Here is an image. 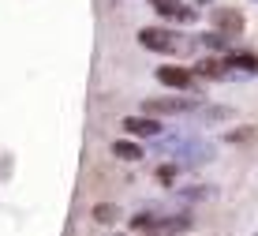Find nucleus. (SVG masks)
Segmentation results:
<instances>
[{
  "mask_svg": "<svg viewBox=\"0 0 258 236\" xmlns=\"http://www.w3.org/2000/svg\"><path fill=\"white\" fill-rule=\"evenodd\" d=\"M116 217H120V206H116V203H97V206H94V221H97V225H112Z\"/></svg>",
  "mask_w": 258,
  "mask_h": 236,
  "instance_id": "nucleus-12",
  "label": "nucleus"
},
{
  "mask_svg": "<svg viewBox=\"0 0 258 236\" xmlns=\"http://www.w3.org/2000/svg\"><path fill=\"white\" fill-rule=\"evenodd\" d=\"M195 225V217L191 214H172V217H161L157 221V236H180V232H187Z\"/></svg>",
  "mask_w": 258,
  "mask_h": 236,
  "instance_id": "nucleus-9",
  "label": "nucleus"
},
{
  "mask_svg": "<svg viewBox=\"0 0 258 236\" xmlns=\"http://www.w3.org/2000/svg\"><path fill=\"white\" fill-rule=\"evenodd\" d=\"M199 105V98H150L146 113L150 116H183Z\"/></svg>",
  "mask_w": 258,
  "mask_h": 236,
  "instance_id": "nucleus-3",
  "label": "nucleus"
},
{
  "mask_svg": "<svg viewBox=\"0 0 258 236\" xmlns=\"http://www.w3.org/2000/svg\"><path fill=\"white\" fill-rule=\"evenodd\" d=\"M157 221H161V217L139 214V217H131V232H157Z\"/></svg>",
  "mask_w": 258,
  "mask_h": 236,
  "instance_id": "nucleus-13",
  "label": "nucleus"
},
{
  "mask_svg": "<svg viewBox=\"0 0 258 236\" xmlns=\"http://www.w3.org/2000/svg\"><path fill=\"white\" fill-rule=\"evenodd\" d=\"M180 195L183 199H210L213 192H210V187H180Z\"/></svg>",
  "mask_w": 258,
  "mask_h": 236,
  "instance_id": "nucleus-17",
  "label": "nucleus"
},
{
  "mask_svg": "<svg viewBox=\"0 0 258 236\" xmlns=\"http://www.w3.org/2000/svg\"><path fill=\"white\" fill-rule=\"evenodd\" d=\"M202 41L210 45V49H217V53H228V45H232V38H228V34H202Z\"/></svg>",
  "mask_w": 258,
  "mask_h": 236,
  "instance_id": "nucleus-14",
  "label": "nucleus"
},
{
  "mask_svg": "<svg viewBox=\"0 0 258 236\" xmlns=\"http://www.w3.org/2000/svg\"><path fill=\"white\" fill-rule=\"evenodd\" d=\"M112 154H116L120 161H139L142 158V147L135 139H120V143H112Z\"/></svg>",
  "mask_w": 258,
  "mask_h": 236,
  "instance_id": "nucleus-11",
  "label": "nucleus"
},
{
  "mask_svg": "<svg viewBox=\"0 0 258 236\" xmlns=\"http://www.w3.org/2000/svg\"><path fill=\"white\" fill-rule=\"evenodd\" d=\"M123 131L127 135H139V139H150V135H161V124H157V116H127L123 120Z\"/></svg>",
  "mask_w": 258,
  "mask_h": 236,
  "instance_id": "nucleus-7",
  "label": "nucleus"
},
{
  "mask_svg": "<svg viewBox=\"0 0 258 236\" xmlns=\"http://www.w3.org/2000/svg\"><path fill=\"white\" fill-rule=\"evenodd\" d=\"M213 23H217V30L228 34V38H239V34H243V15L232 12V8H217V12H213Z\"/></svg>",
  "mask_w": 258,
  "mask_h": 236,
  "instance_id": "nucleus-6",
  "label": "nucleus"
},
{
  "mask_svg": "<svg viewBox=\"0 0 258 236\" xmlns=\"http://www.w3.org/2000/svg\"><path fill=\"white\" fill-rule=\"evenodd\" d=\"M228 116H232V109H228V105H210L206 113H202V120H228Z\"/></svg>",
  "mask_w": 258,
  "mask_h": 236,
  "instance_id": "nucleus-15",
  "label": "nucleus"
},
{
  "mask_svg": "<svg viewBox=\"0 0 258 236\" xmlns=\"http://www.w3.org/2000/svg\"><path fill=\"white\" fill-rule=\"evenodd\" d=\"M154 12L161 19H176V23H191L195 19V8L180 4V0H154Z\"/></svg>",
  "mask_w": 258,
  "mask_h": 236,
  "instance_id": "nucleus-5",
  "label": "nucleus"
},
{
  "mask_svg": "<svg viewBox=\"0 0 258 236\" xmlns=\"http://www.w3.org/2000/svg\"><path fill=\"white\" fill-rule=\"evenodd\" d=\"M172 176H176V169H172V165L157 169V180H161V184H172Z\"/></svg>",
  "mask_w": 258,
  "mask_h": 236,
  "instance_id": "nucleus-18",
  "label": "nucleus"
},
{
  "mask_svg": "<svg viewBox=\"0 0 258 236\" xmlns=\"http://www.w3.org/2000/svg\"><path fill=\"white\" fill-rule=\"evenodd\" d=\"M195 79H199V75H195L191 68H176V64L157 68V83H161V86H172V90H191Z\"/></svg>",
  "mask_w": 258,
  "mask_h": 236,
  "instance_id": "nucleus-4",
  "label": "nucleus"
},
{
  "mask_svg": "<svg viewBox=\"0 0 258 236\" xmlns=\"http://www.w3.org/2000/svg\"><path fill=\"white\" fill-rule=\"evenodd\" d=\"M139 41H142V49H154V53H180L183 49V38L176 30H168V26H142Z\"/></svg>",
  "mask_w": 258,
  "mask_h": 236,
  "instance_id": "nucleus-2",
  "label": "nucleus"
},
{
  "mask_svg": "<svg viewBox=\"0 0 258 236\" xmlns=\"http://www.w3.org/2000/svg\"><path fill=\"white\" fill-rule=\"evenodd\" d=\"M191 71H195L199 79H232V71L225 68V60H213V57H210V60H199Z\"/></svg>",
  "mask_w": 258,
  "mask_h": 236,
  "instance_id": "nucleus-10",
  "label": "nucleus"
},
{
  "mask_svg": "<svg viewBox=\"0 0 258 236\" xmlns=\"http://www.w3.org/2000/svg\"><path fill=\"white\" fill-rule=\"evenodd\" d=\"M254 135H258L254 128H236V131L225 135V143H247V139H254Z\"/></svg>",
  "mask_w": 258,
  "mask_h": 236,
  "instance_id": "nucleus-16",
  "label": "nucleus"
},
{
  "mask_svg": "<svg viewBox=\"0 0 258 236\" xmlns=\"http://www.w3.org/2000/svg\"><path fill=\"white\" fill-rule=\"evenodd\" d=\"M221 60H225V68H239L243 75H258V57H254V53H247V49H239V53L228 49Z\"/></svg>",
  "mask_w": 258,
  "mask_h": 236,
  "instance_id": "nucleus-8",
  "label": "nucleus"
},
{
  "mask_svg": "<svg viewBox=\"0 0 258 236\" xmlns=\"http://www.w3.org/2000/svg\"><path fill=\"white\" fill-rule=\"evenodd\" d=\"M168 158H176V165H210L213 158H217V147H213L210 139H202V135H180V143L172 147Z\"/></svg>",
  "mask_w": 258,
  "mask_h": 236,
  "instance_id": "nucleus-1",
  "label": "nucleus"
}]
</instances>
